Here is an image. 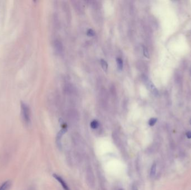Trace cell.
<instances>
[{"instance_id":"cell-9","label":"cell","mask_w":191,"mask_h":190,"mask_svg":"<svg viewBox=\"0 0 191 190\" xmlns=\"http://www.w3.org/2000/svg\"><path fill=\"white\" fill-rule=\"evenodd\" d=\"M90 126L92 129H96L99 126V122L97 120H93L91 122Z\"/></svg>"},{"instance_id":"cell-7","label":"cell","mask_w":191,"mask_h":190,"mask_svg":"<svg viewBox=\"0 0 191 190\" xmlns=\"http://www.w3.org/2000/svg\"><path fill=\"white\" fill-rule=\"evenodd\" d=\"M11 185V182L9 181L4 182L0 187V190H7L10 186Z\"/></svg>"},{"instance_id":"cell-4","label":"cell","mask_w":191,"mask_h":190,"mask_svg":"<svg viewBox=\"0 0 191 190\" xmlns=\"http://www.w3.org/2000/svg\"><path fill=\"white\" fill-rule=\"evenodd\" d=\"M54 46H55V49H56V51L59 53V54H61L63 51V45L61 43L60 41L56 40L55 41L54 43Z\"/></svg>"},{"instance_id":"cell-1","label":"cell","mask_w":191,"mask_h":190,"mask_svg":"<svg viewBox=\"0 0 191 190\" xmlns=\"http://www.w3.org/2000/svg\"><path fill=\"white\" fill-rule=\"evenodd\" d=\"M21 108L23 119L26 124H29L30 122V109L28 105L23 102H21Z\"/></svg>"},{"instance_id":"cell-3","label":"cell","mask_w":191,"mask_h":190,"mask_svg":"<svg viewBox=\"0 0 191 190\" xmlns=\"http://www.w3.org/2000/svg\"><path fill=\"white\" fill-rule=\"evenodd\" d=\"M53 176L54 178H56V180L58 182H59V183L61 184V185H62V186L63 187L64 190H70L69 188V187H68V186L67 184L66 183V182H65V181L60 176H58V174H53Z\"/></svg>"},{"instance_id":"cell-15","label":"cell","mask_w":191,"mask_h":190,"mask_svg":"<svg viewBox=\"0 0 191 190\" xmlns=\"http://www.w3.org/2000/svg\"><path fill=\"white\" fill-rule=\"evenodd\" d=\"M186 135L187 137L188 138L191 139V131H188L187 133H186Z\"/></svg>"},{"instance_id":"cell-2","label":"cell","mask_w":191,"mask_h":190,"mask_svg":"<svg viewBox=\"0 0 191 190\" xmlns=\"http://www.w3.org/2000/svg\"><path fill=\"white\" fill-rule=\"evenodd\" d=\"M144 81L146 85V87H148V90L151 92L153 95L157 96L159 94V92L157 88L155 87L154 84L153 83V82L149 79L148 78L146 77H144Z\"/></svg>"},{"instance_id":"cell-11","label":"cell","mask_w":191,"mask_h":190,"mask_svg":"<svg viewBox=\"0 0 191 190\" xmlns=\"http://www.w3.org/2000/svg\"><path fill=\"white\" fill-rule=\"evenodd\" d=\"M157 122V119L155 118H152L149 120V125L150 126H154Z\"/></svg>"},{"instance_id":"cell-8","label":"cell","mask_w":191,"mask_h":190,"mask_svg":"<svg viewBox=\"0 0 191 190\" xmlns=\"http://www.w3.org/2000/svg\"><path fill=\"white\" fill-rule=\"evenodd\" d=\"M116 63H117L118 69H119L120 70H121L123 68V65H124L122 60L120 57H117L116 59Z\"/></svg>"},{"instance_id":"cell-5","label":"cell","mask_w":191,"mask_h":190,"mask_svg":"<svg viewBox=\"0 0 191 190\" xmlns=\"http://www.w3.org/2000/svg\"><path fill=\"white\" fill-rule=\"evenodd\" d=\"M67 128L64 127L59 131V132L58 133L57 136H56V141H57V142L60 141L61 138L62 137V136L64 134L67 132Z\"/></svg>"},{"instance_id":"cell-14","label":"cell","mask_w":191,"mask_h":190,"mask_svg":"<svg viewBox=\"0 0 191 190\" xmlns=\"http://www.w3.org/2000/svg\"><path fill=\"white\" fill-rule=\"evenodd\" d=\"M87 33L88 36H93L95 35V32L92 29H89L88 30Z\"/></svg>"},{"instance_id":"cell-18","label":"cell","mask_w":191,"mask_h":190,"mask_svg":"<svg viewBox=\"0 0 191 190\" xmlns=\"http://www.w3.org/2000/svg\"><path fill=\"white\" fill-rule=\"evenodd\" d=\"M119 190H122V189H120Z\"/></svg>"},{"instance_id":"cell-16","label":"cell","mask_w":191,"mask_h":190,"mask_svg":"<svg viewBox=\"0 0 191 190\" xmlns=\"http://www.w3.org/2000/svg\"><path fill=\"white\" fill-rule=\"evenodd\" d=\"M132 190H138V189L136 185H133L132 187Z\"/></svg>"},{"instance_id":"cell-17","label":"cell","mask_w":191,"mask_h":190,"mask_svg":"<svg viewBox=\"0 0 191 190\" xmlns=\"http://www.w3.org/2000/svg\"><path fill=\"white\" fill-rule=\"evenodd\" d=\"M190 124L191 125V119L190 120Z\"/></svg>"},{"instance_id":"cell-12","label":"cell","mask_w":191,"mask_h":190,"mask_svg":"<svg viewBox=\"0 0 191 190\" xmlns=\"http://www.w3.org/2000/svg\"><path fill=\"white\" fill-rule=\"evenodd\" d=\"M143 54L146 57L149 58V53L148 50L145 46H143Z\"/></svg>"},{"instance_id":"cell-13","label":"cell","mask_w":191,"mask_h":190,"mask_svg":"<svg viewBox=\"0 0 191 190\" xmlns=\"http://www.w3.org/2000/svg\"><path fill=\"white\" fill-rule=\"evenodd\" d=\"M175 79L176 82L178 84H181L182 83V78H181V77H180V75L178 74H175Z\"/></svg>"},{"instance_id":"cell-6","label":"cell","mask_w":191,"mask_h":190,"mask_svg":"<svg viewBox=\"0 0 191 190\" xmlns=\"http://www.w3.org/2000/svg\"><path fill=\"white\" fill-rule=\"evenodd\" d=\"M156 170H157V163L155 162H154L153 165L151 166V169H150V176L151 177H154L155 174H156Z\"/></svg>"},{"instance_id":"cell-10","label":"cell","mask_w":191,"mask_h":190,"mask_svg":"<svg viewBox=\"0 0 191 190\" xmlns=\"http://www.w3.org/2000/svg\"><path fill=\"white\" fill-rule=\"evenodd\" d=\"M101 64L102 68L104 69V71H107V70L108 69V64L107 63V62L104 59H101Z\"/></svg>"}]
</instances>
